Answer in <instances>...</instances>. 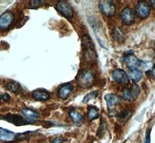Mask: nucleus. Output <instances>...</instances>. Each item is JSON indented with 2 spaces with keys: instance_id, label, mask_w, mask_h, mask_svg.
<instances>
[{
  "instance_id": "3",
  "label": "nucleus",
  "mask_w": 155,
  "mask_h": 143,
  "mask_svg": "<svg viewBox=\"0 0 155 143\" xmlns=\"http://www.w3.org/2000/svg\"><path fill=\"white\" fill-rule=\"evenodd\" d=\"M140 92V87L136 83H134L132 87L130 89H124V90H123V99L130 101L135 100L139 96Z\"/></svg>"
},
{
  "instance_id": "29",
  "label": "nucleus",
  "mask_w": 155,
  "mask_h": 143,
  "mask_svg": "<svg viewBox=\"0 0 155 143\" xmlns=\"http://www.w3.org/2000/svg\"><path fill=\"white\" fill-rule=\"evenodd\" d=\"M0 98H1V97H0Z\"/></svg>"
},
{
  "instance_id": "10",
  "label": "nucleus",
  "mask_w": 155,
  "mask_h": 143,
  "mask_svg": "<svg viewBox=\"0 0 155 143\" xmlns=\"http://www.w3.org/2000/svg\"><path fill=\"white\" fill-rule=\"evenodd\" d=\"M136 12H137L140 18L144 19V18L147 17L150 14V8L147 2H140L136 6Z\"/></svg>"
},
{
  "instance_id": "26",
  "label": "nucleus",
  "mask_w": 155,
  "mask_h": 143,
  "mask_svg": "<svg viewBox=\"0 0 155 143\" xmlns=\"http://www.w3.org/2000/svg\"><path fill=\"white\" fill-rule=\"evenodd\" d=\"M2 100H3L9 101V100H10V96H9L8 94H4L3 95H2Z\"/></svg>"
},
{
  "instance_id": "1",
  "label": "nucleus",
  "mask_w": 155,
  "mask_h": 143,
  "mask_svg": "<svg viewBox=\"0 0 155 143\" xmlns=\"http://www.w3.org/2000/svg\"><path fill=\"white\" fill-rule=\"evenodd\" d=\"M82 51L84 58L87 62H93L95 58L94 44L89 36L84 35L82 37Z\"/></svg>"
},
{
  "instance_id": "14",
  "label": "nucleus",
  "mask_w": 155,
  "mask_h": 143,
  "mask_svg": "<svg viewBox=\"0 0 155 143\" xmlns=\"http://www.w3.org/2000/svg\"><path fill=\"white\" fill-rule=\"evenodd\" d=\"M32 96L37 101H45L51 98L49 93L41 90H36L32 93Z\"/></svg>"
},
{
  "instance_id": "13",
  "label": "nucleus",
  "mask_w": 155,
  "mask_h": 143,
  "mask_svg": "<svg viewBox=\"0 0 155 143\" xmlns=\"http://www.w3.org/2000/svg\"><path fill=\"white\" fill-rule=\"evenodd\" d=\"M16 137V133L2 128H0V140L1 141L9 142V141H12L15 140Z\"/></svg>"
},
{
  "instance_id": "17",
  "label": "nucleus",
  "mask_w": 155,
  "mask_h": 143,
  "mask_svg": "<svg viewBox=\"0 0 155 143\" xmlns=\"http://www.w3.org/2000/svg\"><path fill=\"white\" fill-rule=\"evenodd\" d=\"M69 114H70L71 120L73 121V122H74L76 125H81L83 121V117L79 112L75 111V110H72V111H71Z\"/></svg>"
},
{
  "instance_id": "28",
  "label": "nucleus",
  "mask_w": 155,
  "mask_h": 143,
  "mask_svg": "<svg viewBox=\"0 0 155 143\" xmlns=\"http://www.w3.org/2000/svg\"><path fill=\"white\" fill-rule=\"evenodd\" d=\"M150 5H151L152 7L155 9V0H151V1H150Z\"/></svg>"
},
{
  "instance_id": "24",
  "label": "nucleus",
  "mask_w": 155,
  "mask_h": 143,
  "mask_svg": "<svg viewBox=\"0 0 155 143\" xmlns=\"http://www.w3.org/2000/svg\"><path fill=\"white\" fill-rule=\"evenodd\" d=\"M119 115H120V117H120L121 120L125 121L130 116V113L129 111H124L122 112V113H120Z\"/></svg>"
},
{
  "instance_id": "25",
  "label": "nucleus",
  "mask_w": 155,
  "mask_h": 143,
  "mask_svg": "<svg viewBox=\"0 0 155 143\" xmlns=\"http://www.w3.org/2000/svg\"><path fill=\"white\" fill-rule=\"evenodd\" d=\"M64 140L63 138H61V137H57V138H54L51 141V143H63Z\"/></svg>"
},
{
  "instance_id": "19",
  "label": "nucleus",
  "mask_w": 155,
  "mask_h": 143,
  "mask_svg": "<svg viewBox=\"0 0 155 143\" xmlns=\"http://www.w3.org/2000/svg\"><path fill=\"white\" fill-rule=\"evenodd\" d=\"M113 37H114L115 40L118 42H123L125 39V35L124 32L122 31L120 28L116 27L113 31Z\"/></svg>"
},
{
  "instance_id": "18",
  "label": "nucleus",
  "mask_w": 155,
  "mask_h": 143,
  "mask_svg": "<svg viewBox=\"0 0 155 143\" xmlns=\"http://www.w3.org/2000/svg\"><path fill=\"white\" fill-rule=\"evenodd\" d=\"M142 76H143V73L139 69H132L130 72V78L132 79L134 82H138L139 80H140Z\"/></svg>"
},
{
  "instance_id": "15",
  "label": "nucleus",
  "mask_w": 155,
  "mask_h": 143,
  "mask_svg": "<svg viewBox=\"0 0 155 143\" xmlns=\"http://www.w3.org/2000/svg\"><path fill=\"white\" fill-rule=\"evenodd\" d=\"M73 90V87L71 84H66L64 85L58 90V96L61 99L65 100L68 97L69 94L71 93Z\"/></svg>"
},
{
  "instance_id": "16",
  "label": "nucleus",
  "mask_w": 155,
  "mask_h": 143,
  "mask_svg": "<svg viewBox=\"0 0 155 143\" xmlns=\"http://www.w3.org/2000/svg\"><path fill=\"white\" fill-rule=\"evenodd\" d=\"M22 114L29 121L37 120V118H39V117H40L39 113H37L35 111L29 109V108H25V109H23L22 111Z\"/></svg>"
},
{
  "instance_id": "9",
  "label": "nucleus",
  "mask_w": 155,
  "mask_h": 143,
  "mask_svg": "<svg viewBox=\"0 0 155 143\" xmlns=\"http://www.w3.org/2000/svg\"><path fill=\"white\" fill-rule=\"evenodd\" d=\"M124 62L129 69H138L139 67L142 66V61L138 59L135 55H127L124 58Z\"/></svg>"
},
{
  "instance_id": "2",
  "label": "nucleus",
  "mask_w": 155,
  "mask_h": 143,
  "mask_svg": "<svg viewBox=\"0 0 155 143\" xmlns=\"http://www.w3.org/2000/svg\"><path fill=\"white\" fill-rule=\"evenodd\" d=\"M76 80L80 87L88 89L92 87L95 83V76L89 70H82L78 73Z\"/></svg>"
},
{
  "instance_id": "7",
  "label": "nucleus",
  "mask_w": 155,
  "mask_h": 143,
  "mask_svg": "<svg viewBox=\"0 0 155 143\" xmlns=\"http://www.w3.org/2000/svg\"><path fill=\"white\" fill-rule=\"evenodd\" d=\"M56 9L58 12L61 13L65 17L71 18L72 17L73 15H74V11H73L70 4L68 3L67 2H64V1H59L56 5Z\"/></svg>"
},
{
  "instance_id": "4",
  "label": "nucleus",
  "mask_w": 155,
  "mask_h": 143,
  "mask_svg": "<svg viewBox=\"0 0 155 143\" xmlns=\"http://www.w3.org/2000/svg\"><path fill=\"white\" fill-rule=\"evenodd\" d=\"M99 6L103 15L106 16H114L116 12V7L112 1H100Z\"/></svg>"
},
{
  "instance_id": "20",
  "label": "nucleus",
  "mask_w": 155,
  "mask_h": 143,
  "mask_svg": "<svg viewBox=\"0 0 155 143\" xmlns=\"http://www.w3.org/2000/svg\"><path fill=\"white\" fill-rule=\"evenodd\" d=\"M6 87H7L9 90H10V91L13 93H16V94L22 92V90H23L20 84L16 83V82H10V83H8Z\"/></svg>"
},
{
  "instance_id": "21",
  "label": "nucleus",
  "mask_w": 155,
  "mask_h": 143,
  "mask_svg": "<svg viewBox=\"0 0 155 143\" xmlns=\"http://www.w3.org/2000/svg\"><path fill=\"white\" fill-rule=\"evenodd\" d=\"M99 116V111L95 107H90L88 111V117L90 121L95 120Z\"/></svg>"
},
{
  "instance_id": "5",
  "label": "nucleus",
  "mask_w": 155,
  "mask_h": 143,
  "mask_svg": "<svg viewBox=\"0 0 155 143\" xmlns=\"http://www.w3.org/2000/svg\"><path fill=\"white\" fill-rule=\"evenodd\" d=\"M0 118L2 120H5L6 121H9L10 123L14 124L15 125H24V124H30V122L27 121L26 119H24L22 116L18 114H7L2 115L0 117Z\"/></svg>"
},
{
  "instance_id": "12",
  "label": "nucleus",
  "mask_w": 155,
  "mask_h": 143,
  "mask_svg": "<svg viewBox=\"0 0 155 143\" xmlns=\"http://www.w3.org/2000/svg\"><path fill=\"white\" fill-rule=\"evenodd\" d=\"M105 100L107 104V107H109V111H111L112 108L114 107L116 104H118L120 103V98L116 94H106L105 97Z\"/></svg>"
},
{
  "instance_id": "27",
  "label": "nucleus",
  "mask_w": 155,
  "mask_h": 143,
  "mask_svg": "<svg viewBox=\"0 0 155 143\" xmlns=\"http://www.w3.org/2000/svg\"><path fill=\"white\" fill-rule=\"evenodd\" d=\"M150 132L148 131L147 134L146 136V139H145L144 143H150Z\"/></svg>"
},
{
  "instance_id": "8",
  "label": "nucleus",
  "mask_w": 155,
  "mask_h": 143,
  "mask_svg": "<svg viewBox=\"0 0 155 143\" xmlns=\"http://www.w3.org/2000/svg\"><path fill=\"white\" fill-rule=\"evenodd\" d=\"M113 80L120 84V85H127L130 82L128 75L126 73L125 71L122 69H116L113 73Z\"/></svg>"
},
{
  "instance_id": "23",
  "label": "nucleus",
  "mask_w": 155,
  "mask_h": 143,
  "mask_svg": "<svg viewBox=\"0 0 155 143\" xmlns=\"http://www.w3.org/2000/svg\"><path fill=\"white\" fill-rule=\"evenodd\" d=\"M41 5H42V1L41 0H33V1H30L28 7L30 9H37Z\"/></svg>"
},
{
  "instance_id": "22",
  "label": "nucleus",
  "mask_w": 155,
  "mask_h": 143,
  "mask_svg": "<svg viewBox=\"0 0 155 143\" xmlns=\"http://www.w3.org/2000/svg\"><path fill=\"white\" fill-rule=\"evenodd\" d=\"M98 95H99V92H98V91H93V92L87 94V95L84 97V99H83V103L86 104V103L89 102L90 100L95 99V98L98 97Z\"/></svg>"
},
{
  "instance_id": "11",
  "label": "nucleus",
  "mask_w": 155,
  "mask_h": 143,
  "mask_svg": "<svg viewBox=\"0 0 155 143\" xmlns=\"http://www.w3.org/2000/svg\"><path fill=\"white\" fill-rule=\"evenodd\" d=\"M122 21L124 22L126 25H131L134 22V12L130 8H125L123 9L120 14Z\"/></svg>"
},
{
  "instance_id": "6",
  "label": "nucleus",
  "mask_w": 155,
  "mask_h": 143,
  "mask_svg": "<svg viewBox=\"0 0 155 143\" xmlns=\"http://www.w3.org/2000/svg\"><path fill=\"white\" fill-rule=\"evenodd\" d=\"M14 20V15L9 11L3 12L0 16V30H7Z\"/></svg>"
}]
</instances>
